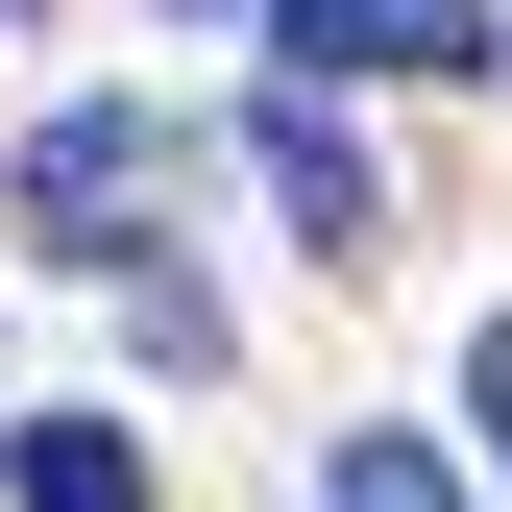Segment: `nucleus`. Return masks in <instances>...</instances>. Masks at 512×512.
<instances>
[{
  "label": "nucleus",
  "instance_id": "nucleus-1",
  "mask_svg": "<svg viewBox=\"0 0 512 512\" xmlns=\"http://www.w3.org/2000/svg\"><path fill=\"white\" fill-rule=\"evenodd\" d=\"M147 196H171V122H147V98H49V122H25V244H49V269H122Z\"/></svg>",
  "mask_w": 512,
  "mask_h": 512
},
{
  "label": "nucleus",
  "instance_id": "nucleus-2",
  "mask_svg": "<svg viewBox=\"0 0 512 512\" xmlns=\"http://www.w3.org/2000/svg\"><path fill=\"white\" fill-rule=\"evenodd\" d=\"M244 171H269V220L317 244V269H366V244H391V196H366V147H342V122H317V74H293L269 122H244Z\"/></svg>",
  "mask_w": 512,
  "mask_h": 512
},
{
  "label": "nucleus",
  "instance_id": "nucleus-3",
  "mask_svg": "<svg viewBox=\"0 0 512 512\" xmlns=\"http://www.w3.org/2000/svg\"><path fill=\"white\" fill-rule=\"evenodd\" d=\"M293 74H488V0H269Z\"/></svg>",
  "mask_w": 512,
  "mask_h": 512
},
{
  "label": "nucleus",
  "instance_id": "nucleus-4",
  "mask_svg": "<svg viewBox=\"0 0 512 512\" xmlns=\"http://www.w3.org/2000/svg\"><path fill=\"white\" fill-rule=\"evenodd\" d=\"M0 488H25V512H147V439H122V415H25Z\"/></svg>",
  "mask_w": 512,
  "mask_h": 512
},
{
  "label": "nucleus",
  "instance_id": "nucleus-5",
  "mask_svg": "<svg viewBox=\"0 0 512 512\" xmlns=\"http://www.w3.org/2000/svg\"><path fill=\"white\" fill-rule=\"evenodd\" d=\"M317 512H464V488H439L415 439H342V464H317Z\"/></svg>",
  "mask_w": 512,
  "mask_h": 512
},
{
  "label": "nucleus",
  "instance_id": "nucleus-6",
  "mask_svg": "<svg viewBox=\"0 0 512 512\" xmlns=\"http://www.w3.org/2000/svg\"><path fill=\"white\" fill-rule=\"evenodd\" d=\"M464 415H488V464H512V317H488V342H464Z\"/></svg>",
  "mask_w": 512,
  "mask_h": 512
},
{
  "label": "nucleus",
  "instance_id": "nucleus-7",
  "mask_svg": "<svg viewBox=\"0 0 512 512\" xmlns=\"http://www.w3.org/2000/svg\"><path fill=\"white\" fill-rule=\"evenodd\" d=\"M0 25H25V0H0Z\"/></svg>",
  "mask_w": 512,
  "mask_h": 512
}]
</instances>
